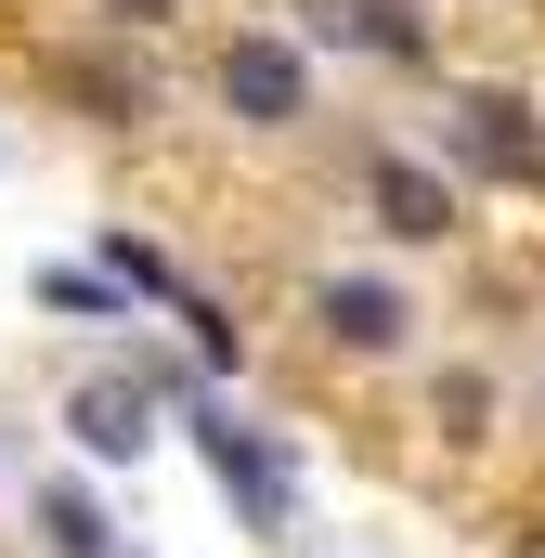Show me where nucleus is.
<instances>
[{"mask_svg":"<svg viewBox=\"0 0 545 558\" xmlns=\"http://www.w3.org/2000/svg\"><path fill=\"white\" fill-rule=\"evenodd\" d=\"M195 454H208V481L247 507V533H286V507H299V494H286V454H272L234 403H208V390H195Z\"/></svg>","mask_w":545,"mask_h":558,"instance_id":"obj_1","label":"nucleus"},{"mask_svg":"<svg viewBox=\"0 0 545 558\" xmlns=\"http://www.w3.org/2000/svg\"><path fill=\"white\" fill-rule=\"evenodd\" d=\"M441 143H455V169H481V182H545V131H533L520 92H455Z\"/></svg>","mask_w":545,"mask_h":558,"instance_id":"obj_2","label":"nucleus"},{"mask_svg":"<svg viewBox=\"0 0 545 558\" xmlns=\"http://www.w3.org/2000/svg\"><path fill=\"white\" fill-rule=\"evenodd\" d=\"M221 105H234L247 131H286V118L312 105V65H299V39H272V26H247V39L221 52Z\"/></svg>","mask_w":545,"mask_h":558,"instance_id":"obj_3","label":"nucleus"},{"mask_svg":"<svg viewBox=\"0 0 545 558\" xmlns=\"http://www.w3.org/2000/svg\"><path fill=\"white\" fill-rule=\"evenodd\" d=\"M364 208H377L403 247H441V234H455V182H441V169H415V156H390V143L364 156Z\"/></svg>","mask_w":545,"mask_h":558,"instance_id":"obj_4","label":"nucleus"},{"mask_svg":"<svg viewBox=\"0 0 545 558\" xmlns=\"http://www.w3.org/2000/svg\"><path fill=\"white\" fill-rule=\"evenodd\" d=\"M299 26H312V39H325V52H428V26H415L403 0H299Z\"/></svg>","mask_w":545,"mask_h":558,"instance_id":"obj_5","label":"nucleus"},{"mask_svg":"<svg viewBox=\"0 0 545 558\" xmlns=\"http://www.w3.org/2000/svg\"><path fill=\"white\" fill-rule=\"evenodd\" d=\"M312 312H325V338H338V351H390V338L415 325L390 274H325V299H312Z\"/></svg>","mask_w":545,"mask_h":558,"instance_id":"obj_6","label":"nucleus"},{"mask_svg":"<svg viewBox=\"0 0 545 558\" xmlns=\"http://www.w3.org/2000/svg\"><path fill=\"white\" fill-rule=\"evenodd\" d=\"M65 428H78V454H105V468L143 454V441H156V428H143V377H92V390L65 403Z\"/></svg>","mask_w":545,"mask_h":558,"instance_id":"obj_7","label":"nucleus"},{"mask_svg":"<svg viewBox=\"0 0 545 558\" xmlns=\"http://www.w3.org/2000/svg\"><path fill=\"white\" fill-rule=\"evenodd\" d=\"M39 520H52V546H65V558H118V546H105V520H92V494H78V481H52V494H39Z\"/></svg>","mask_w":545,"mask_h":558,"instance_id":"obj_8","label":"nucleus"},{"mask_svg":"<svg viewBox=\"0 0 545 558\" xmlns=\"http://www.w3.org/2000/svg\"><path fill=\"white\" fill-rule=\"evenodd\" d=\"M78 92H92L105 118H143V65H105V52H92V65H78Z\"/></svg>","mask_w":545,"mask_h":558,"instance_id":"obj_9","label":"nucleus"},{"mask_svg":"<svg viewBox=\"0 0 545 558\" xmlns=\"http://www.w3.org/2000/svg\"><path fill=\"white\" fill-rule=\"evenodd\" d=\"M39 299H52V312H118L131 286H118V274H39Z\"/></svg>","mask_w":545,"mask_h":558,"instance_id":"obj_10","label":"nucleus"},{"mask_svg":"<svg viewBox=\"0 0 545 558\" xmlns=\"http://www.w3.org/2000/svg\"><path fill=\"white\" fill-rule=\"evenodd\" d=\"M105 13H131V26H156V13H169V0H105Z\"/></svg>","mask_w":545,"mask_h":558,"instance_id":"obj_11","label":"nucleus"}]
</instances>
